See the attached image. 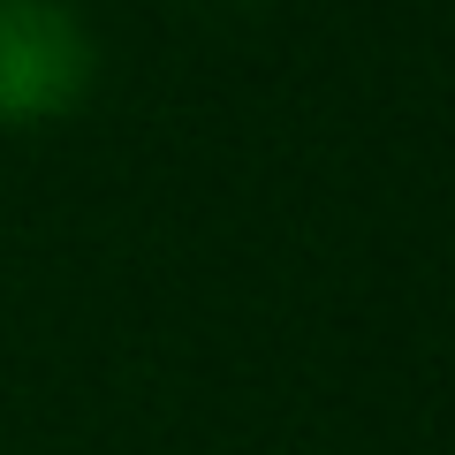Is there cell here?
<instances>
[{
    "label": "cell",
    "instance_id": "obj_1",
    "mask_svg": "<svg viewBox=\"0 0 455 455\" xmlns=\"http://www.w3.org/2000/svg\"><path fill=\"white\" fill-rule=\"evenodd\" d=\"M99 38L76 0H0V130H46L92 99Z\"/></svg>",
    "mask_w": 455,
    "mask_h": 455
},
{
    "label": "cell",
    "instance_id": "obj_2",
    "mask_svg": "<svg viewBox=\"0 0 455 455\" xmlns=\"http://www.w3.org/2000/svg\"><path fill=\"white\" fill-rule=\"evenodd\" d=\"M212 8H251V0H212Z\"/></svg>",
    "mask_w": 455,
    "mask_h": 455
}]
</instances>
